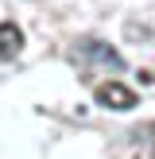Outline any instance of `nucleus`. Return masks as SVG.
Wrapping results in <instances>:
<instances>
[{"label": "nucleus", "instance_id": "3", "mask_svg": "<svg viewBox=\"0 0 155 159\" xmlns=\"http://www.w3.org/2000/svg\"><path fill=\"white\" fill-rule=\"evenodd\" d=\"M20 51H23V31L16 27L12 20H4L0 23V62L20 58Z\"/></svg>", "mask_w": 155, "mask_h": 159}, {"label": "nucleus", "instance_id": "2", "mask_svg": "<svg viewBox=\"0 0 155 159\" xmlns=\"http://www.w3.org/2000/svg\"><path fill=\"white\" fill-rule=\"evenodd\" d=\"M78 51L85 54V58H93V62H101V66H108V70H124V58L116 51H108L105 43H97V39H82L78 43Z\"/></svg>", "mask_w": 155, "mask_h": 159}, {"label": "nucleus", "instance_id": "1", "mask_svg": "<svg viewBox=\"0 0 155 159\" xmlns=\"http://www.w3.org/2000/svg\"><path fill=\"white\" fill-rule=\"evenodd\" d=\"M93 101L105 109H116V113H128V109H136V89H128L124 82H101L93 89Z\"/></svg>", "mask_w": 155, "mask_h": 159}]
</instances>
